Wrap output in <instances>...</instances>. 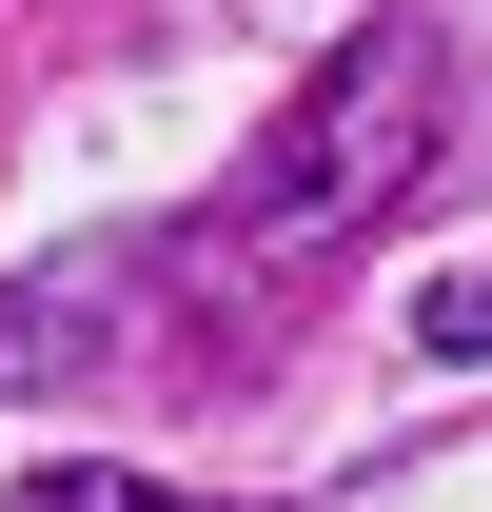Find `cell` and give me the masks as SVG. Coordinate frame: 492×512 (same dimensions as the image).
Returning <instances> with one entry per match:
<instances>
[{"mask_svg": "<svg viewBox=\"0 0 492 512\" xmlns=\"http://www.w3.org/2000/svg\"><path fill=\"white\" fill-rule=\"evenodd\" d=\"M138 296H158V256H40V276H0V394L99 375V355L138 335Z\"/></svg>", "mask_w": 492, "mask_h": 512, "instance_id": "obj_2", "label": "cell"}, {"mask_svg": "<svg viewBox=\"0 0 492 512\" xmlns=\"http://www.w3.org/2000/svg\"><path fill=\"white\" fill-rule=\"evenodd\" d=\"M20 512H197V493H138V473H40Z\"/></svg>", "mask_w": 492, "mask_h": 512, "instance_id": "obj_4", "label": "cell"}, {"mask_svg": "<svg viewBox=\"0 0 492 512\" xmlns=\"http://www.w3.org/2000/svg\"><path fill=\"white\" fill-rule=\"evenodd\" d=\"M433 158H453V40H433V20H374V40H335V60L256 119V158L217 178V217H197L158 276H178L197 316H276V296H315L335 256H374L414 217Z\"/></svg>", "mask_w": 492, "mask_h": 512, "instance_id": "obj_1", "label": "cell"}, {"mask_svg": "<svg viewBox=\"0 0 492 512\" xmlns=\"http://www.w3.org/2000/svg\"><path fill=\"white\" fill-rule=\"evenodd\" d=\"M414 355H453V375H492V276H433V296H414Z\"/></svg>", "mask_w": 492, "mask_h": 512, "instance_id": "obj_3", "label": "cell"}]
</instances>
